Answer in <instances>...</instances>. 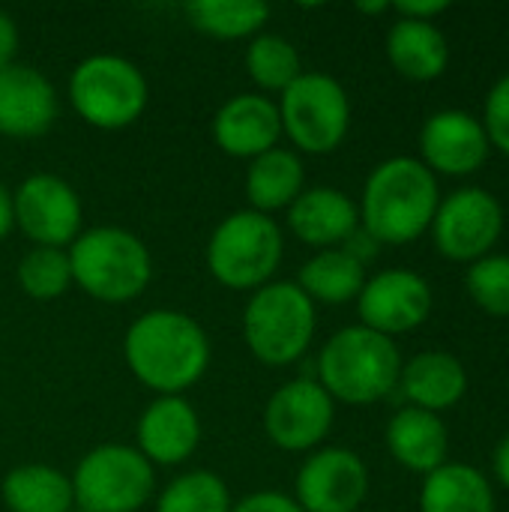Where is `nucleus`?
<instances>
[{
	"label": "nucleus",
	"instance_id": "f257e3e1",
	"mask_svg": "<svg viewBox=\"0 0 509 512\" xmlns=\"http://www.w3.org/2000/svg\"><path fill=\"white\" fill-rule=\"evenodd\" d=\"M129 372L159 396H183L210 366L204 327L177 309H153L132 321L123 339Z\"/></svg>",
	"mask_w": 509,
	"mask_h": 512
},
{
	"label": "nucleus",
	"instance_id": "f03ea898",
	"mask_svg": "<svg viewBox=\"0 0 509 512\" xmlns=\"http://www.w3.org/2000/svg\"><path fill=\"white\" fill-rule=\"evenodd\" d=\"M441 195L435 174L414 156L384 159L363 186L360 225L375 243L405 246L432 228Z\"/></svg>",
	"mask_w": 509,
	"mask_h": 512
},
{
	"label": "nucleus",
	"instance_id": "7ed1b4c3",
	"mask_svg": "<svg viewBox=\"0 0 509 512\" xmlns=\"http://www.w3.org/2000/svg\"><path fill=\"white\" fill-rule=\"evenodd\" d=\"M402 354L390 336L363 324L342 327L327 339L318 357V384L333 402L375 405L399 387Z\"/></svg>",
	"mask_w": 509,
	"mask_h": 512
},
{
	"label": "nucleus",
	"instance_id": "20e7f679",
	"mask_svg": "<svg viewBox=\"0 0 509 512\" xmlns=\"http://www.w3.org/2000/svg\"><path fill=\"white\" fill-rule=\"evenodd\" d=\"M66 255L72 282L99 303H129L153 279L147 246L126 228L102 225L81 231Z\"/></svg>",
	"mask_w": 509,
	"mask_h": 512
},
{
	"label": "nucleus",
	"instance_id": "39448f33",
	"mask_svg": "<svg viewBox=\"0 0 509 512\" xmlns=\"http://www.w3.org/2000/svg\"><path fill=\"white\" fill-rule=\"evenodd\" d=\"M315 303L297 282H267L258 288L243 312V339L264 366L297 363L315 336Z\"/></svg>",
	"mask_w": 509,
	"mask_h": 512
},
{
	"label": "nucleus",
	"instance_id": "423d86ee",
	"mask_svg": "<svg viewBox=\"0 0 509 512\" xmlns=\"http://www.w3.org/2000/svg\"><path fill=\"white\" fill-rule=\"evenodd\" d=\"M285 243L273 216L237 210L225 216L207 243V270L228 291H258L282 261Z\"/></svg>",
	"mask_w": 509,
	"mask_h": 512
},
{
	"label": "nucleus",
	"instance_id": "0eeeda50",
	"mask_svg": "<svg viewBox=\"0 0 509 512\" xmlns=\"http://www.w3.org/2000/svg\"><path fill=\"white\" fill-rule=\"evenodd\" d=\"M150 99L144 72L117 54H93L81 60L69 78V102L75 114L96 129L132 126Z\"/></svg>",
	"mask_w": 509,
	"mask_h": 512
},
{
	"label": "nucleus",
	"instance_id": "6e6552de",
	"mask_svg": "<svg viewBox=\"0 0 509 512\" xmlns=\"http://www.w3.org/2000/svg\"><path fill=\"white\" fill-rule=\"evenodd\" d=\"M282 132L303 153H333L351 126V102L345 87L327 72H303L279 99Z\"/></svg>",
	"mask_w": 509,
	"mask_h": 512
},
{
	"label": "nucleus",
	"instance_id": "1a4fd4ad",
	"mask_svg": "<svg viewBox=\"0 0 509 512\" xmlns=\"http://www.w3.org/2000/svg\"><path fill=\"white\" fill-rule=\"evenodd\" d=\"M153 465L126 444L90 450L72 477L75 507L87 512H138L153 495Z\"/></svg>",
	"mask_w": 509,
	"mask_h": 512
},
{
	"label": "nucleus",
	"instance_id": "9d476101",
	"mask_svg": "<svg viewBox=\"0 0 509 512\" xmlns=\"http://www.w3.org/2000/svg\"><path fill=\"white\" fill-rule=\"evenodd\" d=\"M504 231V210L498 198L480 186L459 189L438 204L432 219V237L444 258L450 261H480L492 255Z\"/></svg>",
	"mask_w": 509,
	"mask_h": 512
},
{
	"label": "nucleus",
	"instance_id": "9b49d317",
	"mask_svg": "<svg viewBox=\"0 0 509 512\" xmlns=\"http://www.w3.org/2000/svg\"><path fill=\"white\" fill-rule=\"evenodd\" d=\"M333 417L336 402L330 393L312 378H297L270 396L264 408V432L285 453H309L330 435Z\"/></svg>",
	"mask_w": 509,
	"mask_h": 512
},
{
	"label": "nucleus",
	"instance_id": "f8f14e48",
	"mask_svg": "<svg viewBox=\"0 0 509 512\" xmlns=\"http://www.w3.org/2000/svg\"><path fill=\"white\" fill-rule=\"evenodd\" d=\"M15 225L36 246L63 249L81 234V198L78 192L54 174L27 177L12 195Z\"/></svg>",
	"mask_w": 509,
	"mask_h": 512
},
{
	"label": "nucleus",
	"instance_id": "ddd939ff",
	"mask_svg": "<svg viewBox=\"0 0 509 512\" xmlns=\"http://www.w3.org/2000/svg\"><path fill=\"white\" fill-rule=\"evenodd\" d=\"M369 495V471L354 450H315L297 471V504L303 512H357Z\"/></svg>",
	"mask_w": 509,
	"mask_h": 512
},
{
	"label": "nucleus",
	"instance_id": "4468645a",
	"mask_svg": "<svg viewBox=\"0 0 509 512\" xmlns=\"http://www.w3.org/2000/svg\"><path fill=\"white\" fill-rule=\"evenodd\" d=\"M360 324L381 333L399 336L417 330L432 312V288L414 270H384L366 279L357 297Z\"/></svg>",
	"mask_w": 509,
	"mask_h": 512
},
{
	"label": "nucleus",
	"instance_id": "2eb2a0df",
	"mask_svg": "<svg viewBox=\"0 0 509 512\" xmlns=\"http://www.w3.org/2000/svg\"><path fill=\"white\" fill-rule=\"evenodd\" d=\"M489 135L483 123L459 108L435 111L420 129V150L423 165L435 174H474L489 156Z\"/></svg>",
	"mask_w": 509,
	"mask_h": 512
},
{
	"label": "nucleus",
	"instance_id": "dca6fc26",
	"mask_svg": "<svg viewBox=\"0 0 509 512\" xmlns=\"http://www.w3.org/2000/svg\"><path fill=\"white\" fill-rule=\"evenodd\" d=\"M57 120V93L51 81L24 63L0 69V135L39 138Z\"/></svg>",
	"mask_w": 509,
	"mask_h": 512
},
{
	"label": "nucleus",
	"instance_id": "f3484780",
	"mask_svg": "<svg viewBox=\"0 0 509 512\" xmlns=\"http://www.w3.org/2000/svg\"><path fill=\"white\" fill-rule=\"evenodd\" d=\"M138 453L150 465H180L201 441V420L183 396H159L147 405L135 429Z\"/></svg>",
	"mask_w": 509,
	"mask_h": 512
},
{
	"label": "nucleus",
	"instance_id": "a211bd4d",
	"mask_svg": "<svg viewBox=\"0 0 509 512\" xmlns=\"http://www.w3.org/2000/svg\"><path fill=\"white\" fill-rule=\"evenodd\" d=\"M279 135V108L261 93H237L213 117V141L237 159H258L279 144Z\"/></svg>",
	"mask_w": 509,
	"mask_h": 512
},
{
	"label": "nucleus",
	"instance_id": "6ab92c4d",
	"mask_svg": "<svg viewBox=\"0 0 509 512\" xmlns=\"http://www.w3.org/2000/svg\"><path fill=\"white\" fill-rule=\"evenodd\" d=\"M288 225L294 237L315 249H339L360 228L357 204L333 186H312L288 207Z\"/></svg>",
	"mask_w": 509,
	"mask_h": 512
},
{
	"label": "nucleus",
	"instance_id": "aec40b11",
	"mask_svg": "<svg viewBox=\"0 0 509 512\" xmlns=\"http://www.w3.org/2000/svg\"><path fill=\"white\" fill-rule=\"evenodd\" d=\"M399 387L411 408H423L432 414L456 408L468 393V372L456 354L447 351H423L402 366Z\"/></svg>",
	"mask_w": 509,
	"mask_h": 512
},
{
	"label": "nucleus",
	"instance_id": "412c9836",
	"mask_svg": "<svg viewBox=\"0 0 509 512\" xmlns=\"http://www.w3.org/2000/svg\"><path fill=\"white\" fill-rule=\"evenodd\" d=\"M387 450L402 468L414 474H432L447 465L450 435L438 414L423 408H402L387 423Z\"/></svg>",
	"mask_w": 509,
	"mask_h": 512
},
{
	"label": "nucleus",
	"instance_id": "4be33fe9",
	"mask_svg": "<svg viewBox=\"0 0 509 512\" xmlns=\"http://www.w3.org/2000/svg\"><path fill=\"white\" fill-rule=\"evenodd\" d=\"M387 57L399 75L411 81H435L450 63V45L435 21L399 18L387 33Z\"/></svg>",
	"mask_w": 509,
	"mask_h": 512
},
{
	"label": "nucleus",
	"instance_id": "5701e85b",
	"mask_svg": "<svg viewBox=\"0 0 509 512\" xmlns=\"http://www.w3.org/2000/svg\"><path fill=\"white\" fill-rule=\"evenodd\" d=\"M420 512H495L492 483L471 465L447 462L426 474Z\"/></svg>",
	"mask_w": 509,
	"mask_h": 512
},
{
	"label": "nucleus",
	"instance_id": "b1692460",
	"mask_svg": "<svg viewBox=\"0 0 509 512\" xmlns=\"http://www.w3.org/2000/svg\"><path fill=\"white\" fill-rule=\"evenodd\" d=\"M303 162L294 150L273 147L252 159L246 171V195L255 213L270 216L273 210H285L303 192Z\"/></svg>",
	"mask_w": 509,
	"mask_h": 512
},
{
	"label": "nucleus",
	"instance_id": "393cba45",
	"mask_svg": "<svg viewBox=\"0 0 509 512\" xmlns=\"http://www.w3.org/2000/svg\"><path fill=\"white\" fill-rule=\"evenodd\" d=\"M3 504L9 512H69L75 507L72 480L48 465H21L3 477Z\"/></svg>",
	"mask_w": 509,
	"mask_h": 512
},
{
	"label": "nucleus",
	"instance_id": "a878e982",
	"mask_svg": "<svg viewBox=\"0 0 509 512\" xmlns=\"http://www.w3.org/2000/svg\"><path fill=\"white\" fill-rule=\"evenodd\" d=\"M303 294L315 303H348L357 300L366 285V264L357 261L348 249H321L300 270Z\"/></svg>",
	"mask_w": 509,
	"mask_h": 512
},
{
	"label": "nucleus",
	"instance_id": "bb28decb",
	"mask_svg": "<svg viewBox=\"0 0 509 512\" xmlns=\"http://www.w3.org/2000/svg\"><path fill=\"white\" fill-rule=\"evenodd\" d=\"M183 12L195 30L213 39L252 36L270 18V6L261 0H195V3H186Z\"/></svg>",
	"mask_w": 509,
	"mask_h": 512
},
{
	"label": "nucleus",
	"instance_id": "cd10ccee",
	"mask_svg": "<svg viewBox=\"0 0 509 512\" xmlns=\"http://www.w3.org/2000/svg\"><path fill=\"white\" fill-rule=\"evenodd\" d=\"M246 72L261 90L282 93L303 75V63L294 42L279 33H261L246 48Z\"/></svg>",
	"mask_w": 509,
	"mask_h": 512
},
{
	"label": "nucleus",
	"instance_id": "c85d7f7f",
	"mask_svg": "<svg viewBox=\"0 0 509 512\" xmlns=\"http://www.w3.org/2000/svg\"><path fill=\"white\" fill-rule=\"evenodd\" d=\"M231 492L213 471H189L159 495L156 512H231Z\"/></svg>",
	"mask_w": 509,
	"mask_h": 512
},
{
	"label": "nucleus",
	"instance_id": "c756f323",
	"mask_svg": "<svg viewBox=\"0 0 509 512\" xmlns=\"http://www.w3.org/2000/svg\"><path fill=\"white\" fill-rule=\"evenodd\" d=\"M18 285L33 300H57L72 285L69 255L63 249L33 246L18 261Z\"/></svg>",
	"mask_w": 509,
	"mask_h": 512
},
{
	"label": "nucleus",
	"instance_id": "7c9ffc66",
	"mask_svg": "<svg viewBox=\"0 0 509 512\" xmlns=\"http://www.w3.org/2000/svg\"><path fill=\"white\" fill-rule=\"evenodd\" d=\"M465 285L486 315L509 318V255H486L474 261Z\"/></svg>",
	"mask_w": 509,
	"mask_h": 512
},
{
	"label": "nucleus",
	"instance_id": "2f4dec72",
	"mask_svg": "<svg viewBox=\"0 0 509 512\" xmlns=\"http://www.w3.org/2000/svg\"><path fill=\"white\" fill-rule=\"evenodd\" d=\"M480 123L489 135V144H495L501 153L509 156V72L489 90Z\"/></svg>",
	"mask_w": 509,
	"mask_h": 512
},
{
	"label": "nucleus",
	"instance_id": "473e14b6",
	"mask_svg": "<svg viewBox=\"0 0 509 512\" xmlns=\"http://www.w3.org/2000/svg\"><path fill=\"white\" fill-rule=\"evenodd\" d=\"M231 512H303L300 504L282 492H255V495H246L240 504H234Z\"/></svg>",
	"mask_w": 509,
	"mask_h": 512
},
{
	"label": "nucleus",
	"instance_id": "72a5a7b5",
	"mask_svg": "<svg viewBox=\"0 0 509 512\" xmlns=\"http://www.w3.org/2000/svg\"><path fill=\"white\" fill-rule=\"evenodd\" d=\"M390 9H396V12H399V18H411V21H435L441 12H447V9H450V3H444V0H423V3H396V6H390Z\"/></svg>",
	"mask_w": 509,
	"mask_h": 512
},
{
	"label": "nucleus",
	"instance_id": "f704fd0d",
	"mask_svg": "<svg viewBox=\"0 0 509 512\" xmlns=\"http://www.w3.org/2000/svg\"><path fill=\"white\" fill-rule=\"evenodd\" d=\"M15 51H18V24L9 12L0 9V69L15 63Z\"/></svg>",
	"mask_w": 509,
	"mask_h": 512
},
{
	"label": "nucleus",
	"instance_id": "c9c22d12",
	"mask_svg": "<svg viewBox=\"0 0 509 512\" xmlns=\"http://www.w3.org/2000/svg\"><path fill=\"white\" fill-rule=\"evenodd\" d=\"M12 225H15V210H12V195H9V189L0 183V243L9 237V231H12Z\"/></svg>",
	"mask_w": 509,
	"mask_h": 512
},
{
	"label": "nucleus",
	"instance_id": "e433bc0d",
	"mask_svg": "<svg viewBox=\"0 0 509 512\" xmlns=\"http://www.w3.org/2000/svg\"><path fill=\"white\" fill-rule=\"evenodd\" d=\"M495 477L501 480L504 489H509V435L495 450Z\"/></svg>",
	"mask_w": 509,
	"mask_h": 512
},
{
	"label": "nucleus",
	"instance_id": "4c0bfd02",
	"mask_svg": "<svg viewBox=\"0 0 509 512\" xmlns=\"http://www.w3.org/2000/svg\"><path fill=\"white\" fill-rule=\"evenodd\" d=\"M357 9H360V12H387L390 3H384V0H381V3H357Z\"/></svg>",
	"mask_w": 509,
	"mask_h": 512
},
{
	"label": "nucleus",
	"instance_id": "58836bf2",
	"mask_svg": "<svg viewBox=\"0 0 509 512\" xmlns=\"http://www.w3.org/2000/svg\"><path fill=\"white\" fill-rule=\"evenodd\" d=\"M69 512H87V510H81V507H72V510Z\"/></svg>",
	"mask_w": 509,
	"mask_h": 512
}]
</instances>
